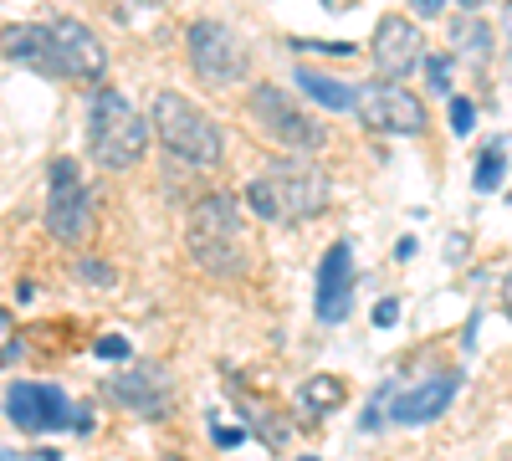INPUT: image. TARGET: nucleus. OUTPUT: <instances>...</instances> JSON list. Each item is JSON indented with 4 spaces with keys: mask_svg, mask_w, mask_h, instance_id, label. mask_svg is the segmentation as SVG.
<instances>
[{
    "mask_svg": "<svg viewBox=\"0 0 512 461\" xmlns=\"http://www.w3.org/2000/svg\"><path fill=\"white\" fill-rule=\"evenodd\" d=\"M502 461H512V451H507V456H502Z\"/></svg>",
    "mask_w": 512,
    "mask_h": 461,
    "instance_id": "obj_32",
    "label": "nucleus"
},
{
    "mask_svg": "<svg viewBox=\"0 0 512 461\" xmlns=\"http://www.w3.org/2000/svg\"><path fill=\"white\" fill-rule=\"evenodd\" d=\"M507 26H512V0H507Z\"/></svg>",
    "mask_w": 512,
    "mask_h": 461,
    "instance_id": "obj_30",
    "label": "nucleus"
},
{
    "mask_svg": "<svg viewBox=\"0 0 512 461\" xmlns=\"http://www.w3.org/2000/svg\"><path fill=\"white\" fill-rule=\"evenodd\" d=\"M502 170H507V154H502V144H487V149H482V164H477V180H472V185H477L482 195H492V190L502 185Z\"/></svg>",
    "mask_w": 512,
    "mask_h": 461,
    "instance_id": "obj_18",
    "label": "nucleus"
},
{
    "mask_svg": "<svg viewBox=\"0 0 512 461\" xmlns=\"http://www.w3.org/2000/svg\"><path fill=\"white\" fill-rule=\"evenodd\" d=\"M410 6H415L420 16H441V6H446V0H410Z\"/></svg>",
    "mask_w": 512,
    "mask_h": 461,
    "instance_id": "obj_26",
    "label": "nucleus"
},
{
    "mask_svg": "<svg viewBox=\"0 0 512 461\" xmlns=\"http://www.w3.org/2000/svg\"><path fill=\"white\" fill-rule=\"evenodd\" d=\"M297 88H303L313 103H323V108H354V88H349V82H333L323 72L297 67Z\"/></svg>",
    "mask_w": 512,
    "mask_h": 461,
    "instance_id": "obj_15",
    "label": "nucleus"
},
{
    "mask_svg": "<svg viewBox=\"0 0 512 461\" xmlns=\"http://www.w3.org/2000/svg\"><path fill=\"white\" fill-rule=\"evenodd\" d=\"M241 410L251 415V431L262 436L267 446H282V441H287V426H282V415H277V410H256L251 400H241Z\"/></svg>",
    "mask_w": 512,
    "mask_h": 461,
    "instance_id": "obj_17",
    "label": "nucleus"
},
{
    "mask_svg": "<svg viewBox=\"0 0 512 461\" xmlns=\"http://www.w3.org/2000/svg\"><path fill=\"white\" fill-rule=\"evenodd\" d=\"M374 67H379V77H395V82H405L415 67H420V57H425V36H420V26L415 21H405V16H384L379 26H374Z\"/></svg>",
    "mask_w": 512,
    "mask_h": 461,
    "instance_id": "obj_12",
    "label": "nucleus"
},
{
    "mask_svg": "<svg viewBox=\"0 0 512 461\" xmlns=\"http://www.w3.org/2000/svg\"><path fill=\"white\" fill-rule=\"evenodd\" d=\"M472 123H477V108L466 103V98H451V129L456 134H472Z\"/></svg>",
    "mask_w": 512,
    "mask_h": 461,
    "instance_id": "obj_20",
    "label": "nucleus"
},
{
    "mask_svg": "<svg viewBox=\"0 0 512 461\" xmlns=\"http://www.w3.org/2000/svg\"><path fill=\"white\" fill-rule=\"evenodd\" d=\"M354 113L374 134H425V103L395 77H369L354 88Z\"/></svg>",
    "mask_w": 512,
    "mask_h": 461,
    "instance_id": "obj_6",
    "label": "nucleus"
},
{
    "mask_svg": "<svg viewBox=\"0 0 512 461\" xmlns=\"http://www.w3.org/2000/svg\"><path fill=\"white\" fill-rule=\"evenodd\" d=\"M47 231L67 246L88 241L93 236V190L82 185L77 164L57 159L52 164V195H47Z\"/></svg>",
    "mask_w": 512,
    "mask_h": 461,
    "instance_id": "obj_7",
    "label": "nucleus"
},
{
    "mask_svg": "<svg viewBox=\"0 0 512 461\" xmlns=\"http://www.w3.org/2000/svg\"><path fill=\"white\" fill-rule=\"evenodd\" d=\"M246 108H251L256 129H262L272 144L292 149V154H318L328 144V129L308 108H297V98H287L282 88H267V82H262V88H251Z\"/></svg>",
    "mask_w": 512,
    "mask_h": 461,
    "instance_id": "obj_5",
    "label": "nucleus"
},
{
    "mask_svg": "<svg viewBox=\"0 0 512 461\" xmlns=\"http://www.w3.org/2000/svg\"><path fill=\"white\" fill-rule=\"evenodd\" d=\"M88 139H93V159L103 170H134L149 149V123L123 93L103 88L88 113Z\"/></svg>",
    "mask_w": 512,
    "mask_h": 461,
    "instance_id": "obj_4",
    "label": "nucleus"
},
{
    "mask_svg": "<svg viewBox=\"0 0 512 461\" xmlns=\"http://www.w3.org/2000/svg\"><path fill=\"white\" fill-rule=\"evenodd\" d=\"M77 272H82V282H93V287H108V282H113V267H103L98 257H82Z\"/></svg>",
    "mask_w": 512,
    "mask_h": 461,
    "instance_id": "obj_21",
    "label": "nucleus"
},
{
    "mask_svg": "<svg viewBox=\"0 0 512 461\" xmlns=\"http://www.w3.org/2000/svg\"><path fill=\"white\" fill-rule=\"evenodd\" d=\"M190 67L210 88H231L246 77V52L236 31H226V21H195L190 26Z\"/></svg>",
    "mask_w": 512,
    "mask_h": 461,
    "instance_id": "obj_8",
    "label": "nucleus"
},
{
    "mask_svg": "<svg viewBox=\"0 0 512 461\" xmlns=\"http://www.w3.org/2000/svg\"><path fill=\"white\" fill-rule=\"evenodd\" d=\"M425 72H431V88L451 98V67H446V57H431V62H425Z\"/></svg>",
    "mask_w": 512,
    "mask_h": 461,
    "instance_id": "obj_23",
    "label": "nucleus"
},
{
    "mask_svg": "<svg viewBox=\"0 0 512 461\" xmlns=\"http://www.w3.org/2000/svg\"><path fill=\"white\" fill-rule=\"evenodd\" d=\"M303 461H318V456H303Z\"/></svg>",
    "mask_w": 512,
    "mask_h": 461,
    "instance_id": "obj_31",
    "label": "nucleus"
},
{
    "mask_svg": "<svg viewBox=\"0 0 512 461\" xmlns=\"http://www.w3.org/2000/svg\"><path fill=\"white\" fill-rule=\"evenodd\" d=\"M185 246L200 262V272L210 277H241L246 272V236H241V216L231 195H205L195 200L190 226H185Z\"/></svg>",
    "mask_w": 512,
    "mask_h": 461,
    "instance_id": "obj_2",
    "label": "nucleus"
},
{
    "mask_svg": "<svg viewBox=\"0 0 512 461\" xmlns=\"http://www.w3.org/2000/svg\"><path fill=\"white\" fill-rule=\"evenodd\" d=\"M502 292H507V318H512V277H507V287H502Z\"/></svg>",
    "mask_w": 512,
    "mask_h": 461,
    "instance_id": "obj_28",
    "label": "nucleus"
},
{
    "mask_svg": "<svg viewBox=\"0 0 512 461\" xmlns=\"http://www.w3.org/2000/svg\"><path fill=\"white\" fill-rule=\"evenodd\" d=\"M374 323H379V328H390V323H400V298H384V303L374 308Z\"/></svg>",
    "mask_w": 512,
    "mask_h": 461,
    "instance_id": "obj_24",
    "label": "nucleus"
},
{
    "mask_svg": "<svg viewBox=\"0 0 512 461\" xmlns=\"http://www.w3.org/2000/svg\"><path fill=\"white\" fill-rule=\"evenodd\" d=\"M47 36H52V77H67V82H98L103 77L108 52L82 21H72V16L47 21Z\"/></svg>",
    "mask_w": 512,
    "mask_h": 461,
    "instance_id": "obj_9",
    "label": "nucleus"
},
{
    "mask_svg": "<svg viewBox=\"0 0 512 461\" xmlns=\"http://www.w3.org/2000/svg\"><path fill=\"white\" fill-rule=\"evenodd\" d=\"M354 303V246L333 241L328 257L318 262V287H313V308L323 323H344Z\"/></svg>",
    "mask_w": 512,
    "mask_h": 461,
    "instance_id": "obj_13",
    "label": "nucleus"
},
{
    "mask_svg": "<svg viewBox=\"0 0 512 461\" xmlns=\"http://www.w3.org/2000/svg\"><path fill=\"white\" fill-rule=\"evenodd\" d=\"M456 390H461V374L456 369L436 374V380H420L415 390H400L390 400V421L395 426H425V421H436V415H446V405L456 400Z\"/></svg>",
    "mask_w": 512,
    "mask_h": 461,
    "instance_id": "obj_14",
    "label": "nucleus"
},
{
    "mask_svg": "<svg viewBox=\"0 0 512 461\" xmlns=\"http://www.w3.org/2000/svg\"><path fill=\"white\" fill-rule=\"evenodd\" d=\"M108 395L123 405L144 415V421H159V415H169V400H175V385H169V369L164 364H134V369H118L113 380H103Z\"/></svg>",
    "mask_w": 512,
    "mask_h": 461,
    "instance_id": "obj_10",
    "label": "nucleus"
},
{
    "mask_svg": "<svg viewBox=\"0 0 512 461\" xmlns=\"http://www.w3.org/2000/svg\"><path fill=\"white\" fill-rule=\"evenodd\" d=\"M466 16H472V11H466ZM451 36H456V47H461V52L472 47L477 57H487V26H482L477 16H472V21H456V26H451Z\"/></svg>",
    "mask_w": 512,
    "mask_h": 461,
    "instance_id": "obj_19",
    "label": "nucleus"
},
{
    "mask_svg": "<svg viewBox=\"0 0 512 461\" xmlns=\"http://www.w3.org/2000/svg\"><path fill=\"white\" fill-rule=\"evenodd\" d=\"M93 354L98 359H128V339H123V333H103V339L93 344Z\"/></svg>",
    "mask_w": 512,
    "mask_h": 461,
    "instance_id": "obj_22",
    "label": "nucleus"
},
{
    "mask_svg": "<svg viewBox=\"0 0 512 461\" xmlns=\"http://www.w3.org/2000/svg\"><path fill=\"white\" fill-rule=\"evenodd\" d=\"M6 415H11V426L41 436V431H62V426L72 421V405H67V395H62L57 385H31V380H21V385L6 390Z\"/></svg>",
    "mask_w": 512,
    "mask_h": 461,
    "instance_id": "obj_11",
    "label": "nucleus"
},
{
    "mask_svg": "<svg viewBox=\"0 0 512 461\" xmlns=\"http://www.w3.org/2000/svg\"><path fill=\"white\" fill-rule=\"evenodd\" d=\"M246 200H251V211L262 221L297 226V221H313L328 205V175L318 170V164H308V159H277V164H267V170L251 180Z\"/></svg>",
    "mask_w": 512,
    "mask_h": 461,
    "instance_id": "obj_1",
    "label": "nucleus"
},
{
    "mask_svg": "<svg viewBox=\"0 0 512 461\" xmlns=\"http://www.w3.org/2000/svg\"><path fill=\"white\" fill-rule=\"evenodd\" d=\"M123 11H134V6H159V0H118Z\"/></svg>",
    "mask_w": 512,
    "mask_h": 461,
    "instance_id": "obj_27",
    "label": "nucleus"
},
{
    "mask_svg": "<svg viewBox=\"0 0 512 461\" xmlns=\"http://www.w3.org/2000/svg\"><path fill=\"white\" fill-rule=\"evenodd\" d=\"M297 400H303L308 410H333V405H344V380H333V374H313Z\"/></svg>",
    "mask_w": 512,
    "mask_h": 461,
    "instance_id": "obj_16",
    "label": "nucleus"
},
{
    "mask_svg": "<svg viewBox=\"0 0 512 461\" xmlns=\"http://www.w3.org/2000/svg\"><path fill=\"white\" fill-rule=\"evenodd\" d=\"M461 6H466V11H477V6H482V0H461Z\"/></svg>",
    "mask_w": 512,
    "mask_h": 461,
    "instance_id": "obj_29",
    "label": "nucleus"
},
{
    "mask_svg": "<svg viewBox=\"0 0 512 461\" xmlns=\"http://www.w3.org/2000/svg\"><path fill=\"white\" fill-rule=\"evenodd\" d=\"M241 436H246V431H236V426H216V441H221V446H241Z\"/></svg>",
    "mask_w": 512,
    "mask_h": 461,
    "instance_id": "obj_25",
    "label": "nucleus"
},
{
    "mask_svg": "<svg viewBox=\"0 0 512 461\" xmlns=\"http://www.w3.org/2000/svg\"><path fill=\"white\" fill-rule=\"evenodd\" d=\"M149 134L185 164H221L226 159V134L221 123L200 113L190 98L180 93H159L154 98V113H149Z\"/></svg>",
    "mask_w": 512,
    "mask_h": 461,
    "instance_id": "obj_3",
    "label": "nucleus"
}]
</instances>
